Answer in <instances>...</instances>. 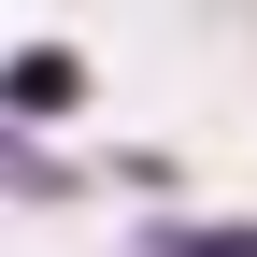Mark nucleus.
Masks as SVG:
<instances>
[{
    "label": "nucleus",
    "mask_w": 257,
    "mask_h": 257,
    "mask_svg": "<svg viewBox=\"0 0 257 257\" xmlns=\"http://www.w3.org/2000/svg\"><path fill=\"white\" fill-rule=\"evenodd\" d=\"M0 100H15V114H72V100H86V72H72L57 43H29L15 72H0Z\"/></svg>",
    "instance_id": "nucleus-1"
}]
</instances>
